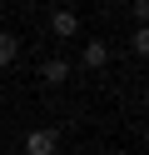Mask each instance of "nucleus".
Instances as JSON below:
<instances>
[{"instance_id": "nucleus-5", "label": "nucleus", "mask_w": 149, "mask_h": 155, "mask_svg": "<svg viewBox=\"0 0 149 155\" xmlns=\"http://www.w3.org/2000/svg\"><path fill=\"white\" fill-rule=\"evenodd\" d=\"M15 50H20V40H15L10 30H0V65H10V60H15Z\"/></svg>"}, {"instance_id": "nucleus-1", "label": "nucleus", "mask_w": 149, "mask_h": 155, "mask_svg": "<svg viewBox=\"0 0 149 155\" xmlns=\"http://www.w3.org/2000/svg\"><path fill=\"white\" fill-rule=\"evenodd\" d=\"M60 150V135L55 130H30L25 135V155H55Z\"/></svg>"}, {"instance_id": "nucleus-2", "label": "nucleus", "mask_w": 149, "mask_h": 155, "mask_svg": "<svg viewBox=\"0 0 149 155\" xmlns=\"http://www.w3.org/2000/svg\"><path fill=\"white\" fill-rule=\"evenodd\" d=\"M50 35H60V40L79 35V15L75 10H55V15H50Z\"/></svg>"}, {"instance_id": "nucleus-4", "label": "nucleus", "mask_w": 149, "mask_h": 155, "mask_svg": "<svg viewBox=\"0 0 149 155\" xmlns=\"http://www.w3.org/2000/svg\"><path fill=\"white\" fill-rule=\"evenodd\" d=\"M40 75H45V85H65L70 60H60V55H55V60H45V65H40Z\"/></svg>"}, {"instance_id": "nucleus-6", "label": "nucleus", "mask_w": 149, "mask_h": 155, "mask_svg": "<svg viewBox=\"0 0 149 155\" xmlns=\"http://www.w3.org/2000/svg\"><path fill=\"white\" fill-rule=\"evenodd\" d=\"M129 45H134V55H144V50H149V30H144V25L134 30V40H129Z\"/></svg>"}, {"instance_id": "nucleus-3", "label": "nucleus", "mask_w": 149, "mask_h": 155, "mask_svg": "<svg viewBox=\"0 0 149 155\" xmlns=\"http://www.w3.org/2000/svg\"><path fill=\"white\" fill-rule=\"evenodd\" d=\"M79 60H85V70H104V65H109V45L104 40H89Z\"/></svg>"}]
</instances>
